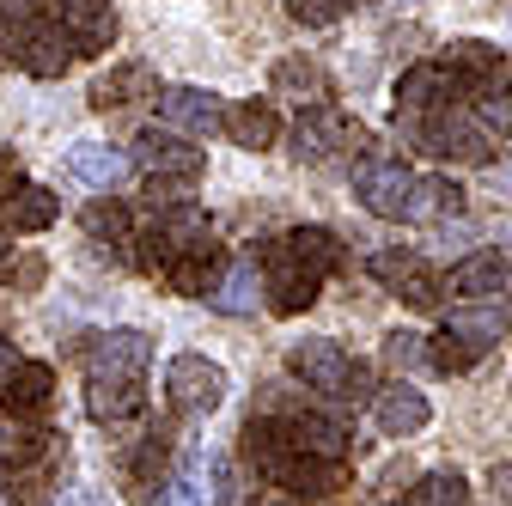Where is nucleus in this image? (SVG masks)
Here are the masks:
<instances>
[{
  "label": "nucleus",
  "mask_w": 512,
  "mask_h": 506,
  "mask_svg": "<svg viewBox=\"0 0 512 506\" xmlns=\"http://www.w3.org/2000/svg\"><path fill=\"white\" fill-rule=\"evenodd\" d=\"M244 458L256 464V476H263V482H275V488H287L299 500H324V494L342 488V458H311V452H299L281 415H250V427H244Z\"/></svg>",
  "instance_id": "1"
},
{
  "label": "nucleus",
  "mask_w": 512,
  "mask_h": 506,
  "mask_svg": "<svg viewBox=\"0 0 512 506\" xmlns=\"http://www.w3.org/2000/svg\"><path fill=\"white\" fill-rule=\"evenodd\" d=\"M287 366H293V378H305V385L324 391L330 403H366V397H372L366 360H354V354H348L342 342H330V336L293 342V348H287Z\"/></svg>",
  "instance_id": "2"
},
{
  "label": "nucleus",
  "mask_w": 512,
  "mask_h": 506,
  "mask_svg": "<svg viewBox=\"0 0 512 506\" xmlns=\"http://www.w3.org/2000/svg\"><path fill=\"white\" fill-rule=\"evenodd\" d=\"M250 263H256V281H263V293H269V305L281 311V318H299V311L317 305V293H324V281H317V275L293 257L287 238H269Z\"/></svg>",
  "instance_id": "3"
},
{
  "label": "nucleus",
  "mask_w": 512,
  "mask_h": 506,
  "mask_svg": "<svg viewBox=\"0 0 512 506\" xmlns=\"http://www.w3.org/2000/svg\"><path fill=\"white\" fill-rule=\"evenodd\" d=\"M153 366L147 330H104L86 348V385H141Z\"/></svg>",
  "instance_id": "4"
},
{
  "label": "nucleus",
  "mask_w": 512,
  "mask_h": 506,
  "mask_svg": "<svg viewBox=\"0 0 512 506\" xmlns=\"http://www.w3.org/2000/svg\"><path fill=\"white\" fill-rule=\"evenodd\" d=\"M165 403L177 409V415H214L220 403H226V366H214L208 354H177L171 366H165Z\"/></svg>",
  "instance_id": "5"
},
{
  "label": "nucleus",
  "mask_w": 512,
  "mask_h": 506,
  "mask_svg": "<svg viewBox=\"0 0 512 506\" xmlns=\"http://www.w3.org/2000/svg\"><path fill=\"white\" fill-rule=\"evenodd\" d=\"M494 342H500V318H494V311H452V318H445V330H439V342L427 348V360H433L439 372H464V366H476Z\"/></svg>",
  "instance_id": "6"
},
{
  "label": "nucleus",
  "mask_w": 512,
  "mask_h": 506,
  "mask_svg": "<svg viewBox=\"0 0 512 506\" xmlns=\"http://www.w3.org/2000/svg\"><path fill=\"white\" fill-rule=\"evenodd\" d=\"M409 129H415V141H421L433 159H470V165H482V159H488V135H482V122H470L458 104L415 116Z\"/></svg>",
  "instance_id": "7"
},
{
  "label": "nucleus",
  "mask_w": 512,
  "mask_h": 506,
  "mask_svg": "<svg viewBox=\"0 0 512 506\" xmlns=\"http://www.w3.org/2000/svg\"><path fill=\"white\" fill-rule=\"evenodd\" d=\"M354 116L348 110H336L330 98H317V104H305V116L293 122V153L305 159V165H324V159H336L342 147H354Z\"/></svg>",
  "instance_id": "8"
},
{
  "label": "nucleus",
  "mask_w": 512,
  "mask_h": 506,
  "mask_svg": "<svg viewBox=\"0 0 512 506\" xmlns=\"http://www.w3.org/2000/svg\"><path fill=\"white\" fill-rule=\"evenodd\" d=\"M135 165L153 177V183H196L202 177V147H189L177 129H147L141 141H135Z\"/></svg>",
  "instance_id": "9"
},
{
  "label": "nucleus",
  "mask_w": 512,
  "mask_h": 506,
  "mask_svg": "<svg viewBox=\"0 0 512 506\" xmlns=\"http://www.w3.org/2000/svg\"><path fill=\"white\" fill-rule=\"evenodd\" d=\"M409 183H415V171L397 165V159H360V165H354V196H360L378 220H403Z\"/></svg>",
  "instance_id": "10"
},
{
  "label": "nucleus",
  "mask_w": 512,
  "mask_h": 506,
  "mask_svg": "<svg viewBox=\"0 0 512 506\" xmlns=\"http://www.w3.org/2000/svg\"><path fill=\"white\" fill-rule=\"evenodd\" d=\"M458 98H470V92L445 74V61H415V68L397 80V116L403 122H415L427 110H445V104H458Z\"/></svg>",
  "instance_id": "11"
},
{
  "label": "nucleus",
  "mask_w": 512,
  "mask_h": 506,
  "mask_svg": "<svg viewBox=\"0 0 512 506\" xmlns=\"http://www.w3.org/2000/svg\"><path fill=\"white\" fill-rule=\"evenodd\" d=\"M220 92H208V86H165L159 92V122L165 129H177V135H214L220 129Z\"/></svg>",
  "instance_id": "12"
},
{
  "label": "nucleus",
  "mask_w": 512,
  "mask_h": 506,
  "mask_svg": "<svg viewBox=\"0 0 512 506\" xmlns=\"http://www.w3.org/2000/svg\"><path fill=\"white\" fill-rule=\"evenodd\" d=\"M220 129H226V141H232V147L263 153V147H275V141H281V110H275L269 98H238V104H226V110H220Z\"/></svg>",
  "instance_id": "13"
},
{
  "label": "nucleus",
  "mask_w": 512,
  "mask_h": 506,
  "mask_svg": "<svg viewBox=\"0 0 512 506\" xmlns=\"http://www.w3.org/2000/svg\"><path fill=\"white\" fill-rule=\"evenodd\" d=\"M49 7H55L61 31L74 37L80 55H98V49L116 43V13H110V0H49Z\"/></svg>",
  "instance_id": "14"
},
{
  "label": "nucleus",
  "mask_w": 512,
  "mask_h": 506,
  "mask_svg": "<svg viewBox=\"0 0 512 506\" xmlns=\"http://www.w3.org/2000/svg\"><path fill=\"white\" fill-rule=\"evenodd\" d=\"M74 37L61 31V25H31L25 37H19V68L25 74H37V80H61L74 68Z\"/></svg>",
  "instance_id": "15"
},
{
  "label": "nucleus",
  "mask_w": 512,
  "mask_h": 506,
  "mask_svg": "<svg viewBox=\"0 0 512 506\" xmlns=\"http://www.w3.org/2000/svg\"><path fill=\"white\" fill-rule=\"evenodd\" d=\"M92 110H122V104H141V98H159V80H153V68L147 61H116L110 74H98L92 80Z\"/></svg>",
  "instance_id": "16"
},
{
  "label": "nucleus",
  "mask_w": 512,
  "mask_h": 506,
  "mask_svg": "<svg viewBox=\"0 0 512 506\" xmlns=\"http://www.w3.org/2000/svg\"><path fill=\"white\" fill-rule=\"evenodd\" d=\"M220 244L208 238V244H196V250H177V257L159 269L165 281H171V293H183V299H208L214 293V281H220Z\"/></svg>",
  "instance_id": "17"
},
{
  "label": "nucleus",
  "mask_w": 512,
  "mask_h": 506,
  "mask_svg": "<svg viewBox=\"0 0 512 506\" xmlns=\"http://www.w3.org/2000/svg\"><path fill=\"white\" fill-rule=\"evenodd\" d=\"M445 74H452L464 92H476V86H488V80L506 74V55L494 43H482V37H458L452 49H445Z\"/></svg>",
  "instance_id": "18"
},
{
  "label": "nucleus",
  "mask_w": 512,
  "mask_h": 506,
  "mask_svg": "<svg viewBox=\"0 0 512 506\" xmlns=\"http://www.w3.org/2000/svg\"><path fill=\"white\" fill-rule=\"evenodd\" d=\"M55 397V372L43 360H19L7 378H0V403H7L13 415H43Z\"/></svg>",
  "instance_id": "19"
},
{
  "label": "nucleus",
  "mask_w": 512,
  "mask_h": 506,
  "mask_svg": "<svg viewBox=\"0 0 512 506\" xmlns=\"http://www.w3.org/2000/svg\"><path fill=\"white\" fill-rule=\"evenodd\" d=\"M372 415H378V427L391 433V439H409V433H421V427L433 421V403H427V391H415V385H391V391H378Z\"/></svg>",
  "instance_id": "20"
},
{
  "label": "nucleus",
  "mask_w": 512,
  "mask_h": 506,
  "mask_svg": "<svg viewBox=\"0 0 512 506\" xmlns=\"http://www.w3.org/2000/svg\"><path fill=\"white\" fill-rule=\"evenodd\" d=\"M281 421H287V433H293L299 452H311V458H348V427H342V421L311 415V409H293V415H281Z\"/></svg>",
  "instance_id": "21"
},
{
  "label": "nucleus",
  "mask_w": 512,
  "mask_h": 506,
  "mask_svg": "<svg viewBox=\"0 0 512 506\" xmlns=\"http://www.w3.org/2000/svg\"><path fill=\"white\" fill-rule=\"evenodd\" d=\"M55 214H61V196H55V189H43V183L7 189V232H49Z\"/></svg>",
  "instance_id": "22"
},
{
  "label": "nucleus",
  "mask_w": 512,
  "mask_h": 506,
  "mask_svg": "<svg viewBox=\"0 0 512 506\" xmlns=\"http://www.w3.org/2000/svg\"><path fill=\"white\" fill-rule=\"evenodd\" d=\"M506 287V257H500V250H476V257H464L458 269H452V293L458 299H494Z\"/></svg>",
  "instance_id": "23"
},
{
  "label": "nucleus",
  "mask_w": 512,
  "mask_h": 506,
  "mask_svg": "<svg viewBox=\"0 0 512 506\" xmlns=\"http://www.w3.org/2000/svg\"><path fill=\"white\" fill-rule=\"evenodd\" d=\"M68 171L80 183H92V189H116L122 171H128V153H116L104 141H80V147H68Z\"/></svg>",
  "instance_id": "24"
},
{
  "label": "nucleus",
  "mask_w": 512,
  "mask_h": 506,
  "mask_svg": "<svg viewBox=\"0 0 512 506\" xmlns=\"http://www.w3.org/2000/svg\"><path fill=\"white\" fill-rule=\"evenodd\" d=\"M287 250L317 275V281H330L336 269H342V244H336V232H324V226H293L287 232Z\"/></svg>",
  "instance_id": "25"
},
{
  "label": "nucleus",
  "mask_w": 512,
  "mask_h": 506,
  "mask_svg": "<svg viewBox=\"0 0 512 506\" xmlns=\"http://www.w3.org/2000/svg\"><path fill=\"white\" fill-rule=\"evenodd\" d=\"M464 208V189L445 183V177H415L409 183V202H403V220H445Z\"/></svg>",
  "instance_id": "26"
},
{
  "label": "nucleus",
  "mask_w": 512,
  "mask_h": 506,
  "mask_svg": "<svg viewBox=\"0 0 512 506\" xmlns=\"http://www.w3.org/2000/svg\"><path fill=\"white\" fill-rule=\"evenodd\" d=\"M220 311H232V318H244V311H256V299H263V281H256V263L244 257V263H232V269H220V281H214V293H208Z\"/></svg>",
  "instance_id": "27"
},
{
  "label": "nucleus",
  "mask_w": 512,
  "mask_h": 506,
  "mask_svg": "<svg viewBox=\"0 0 512 506\" xmlns=\"http://www.w3.org/2000/svg\"><path fill=\"white\" fill-rule=\"evenodd\" d=\"M275 98H299V104H317L324 98V68L305 55H281L275 61Z\"/></svg>",
  "instance_id": "28"
},
{
  "label": "nucleus",
  "mask_w": 512,
  "mask_h": 506,
  "mask_svg": "<svg viewBox=\"0 0 512 506\" xmlns=\"http://www.w3.org/2000/svg\"><path fill=\"white\" fill-rule=\"evenodd\" d=\"M86 409H92V421L116 427V421H135L147 409V391L141 385H92L86 391Z\"/></svg>",
  "instance_id": "29"
},
{
  "label": "nucleus",
  "mask_w": 512,
  "mask_h": 506,
  "mask_svg": "<svg viewBox=\"0 0 512 506\" xmlns=\"http://www.w3.org/2000/svg\"><path fill=\"white\" fill-rule=\"evenodd\" d=\"M476 98V122H482V135H512V74L488 80L470 92Z\"/></svg>",
  "instance_id": "30"
},
{
  "label": "nucleus",
  "mask_w": 512,
  "mask_h": 506,
  "mask_svg": "<svg viewBox=\"0 0 512 506\" xmlns=\"http://www.w3.org/2000/svg\"><path fill=\"white\" fill-rule=\"evenodd\" d=\"M80 226H86L92 244H128V238H135V220H128V208H122V202H104V196L86 202Z\"/></svg>",
  "instance_id": "31"
},
{
  "label": "nucleus",
  "mask_w": 512,
  "mask_h": 506,
  "mask_svg": "<svg viewBox=\"0 0 512 506\" xmlns=\"http://www.w3.org/2000/svg\"><path fill=\"white\" fill-rule=\"evenodd\" d=\"M403 506H470V488H464L458 470H433V476H421V482L409 488Z\"/></svg>",
  "instance_id": "32"
},
{
  "label": "nucleus",
  "mask_w": 512,
  "mask_h": 506,
  "mask_svg": "<svg viewBox=\"0 0 512 506\" xmlns=\"http://www.w3.org/2000/svg\"><path fill=\"white\" fill-rule=\"evenodd\" d=\"M165 458H171V446H165V433H147L135 452H128V482L135 488H159V470H165Z\"/></svg>",
  "instance_id": "33"
},
{
  "label": "nucleus",
  "mask_w": 512,
  "mask_h": 506,
  "mask_svg": "<svg viewBox=\"0 0 512 506\" xmlns=\"http://www.w3.org/2000/svg\"><path fill=\"white\" fill-rule=\"evenodd\" d=\"M366 269H372V281H384L391 293H403V287H409V275L421 269V257H415V250H397V244H391V250H378Z\"/></svg>",
  "instance_id": "34"
},
{
  "label": "nucleus",
  "mask_w": 512,
  "mask_h": 506,
  "mask_svg": "<svg viewBox=\"0 0 512 506\" xmlns=\"http://www.w3.org/2000/svg\"><path fill=\"white\" fill-rule=\"evenodd\" d=\"M348 7H354V0H293V19L299 25H311V31H324V25H336V19H348Z\"/></svg>",
  "instance_id": "35"
},
{
  "label": "nucleus",
  "mask_w": 512,
  "mask_h": 506,
  "mask_svg": "<svg viewBox=\"0 0 512 506\" xmlns=\"http://www.w3.org/2000/svg\"><path fill=\"white\" fill-rule=\"evenodd\" d=\"M384 360H391L397 372H403V366H421V360H427V342H421L415 330H391V336H384Z\"/></svg>",
  "instance_id": "36"
},
{
  "label": "nucleus",
  "mask_w": 512,
  "mask_h": 506,
  "mask_svg": "<svg viewBox=\"0 0 512 506\" xmlns=\"http://www.w3.org/2000/svg\"><path fill=\"white\" fill-rule=\"evenodd\" d=\"M147 506H202V494H196V482H165Z\"/></svg>",
  "instance_id": "37"
},
{
  "label": "nucleus",
  "mask_w": 512,
  "mask_h": 506,
  "mask_svg": "<svg viewBox=\"0 0 512 506\" xmlns=\"http://www.w3.org/2000/svg\"><path fill=\"white\" fill-rule=\"evenodd\" d=\"M0 275H7V281H19V287H37V281H43V257H19V263H7Z\"/></svg>",
  "instance_id": "38"
},
{
  "label": "nucleus",
  "mask_w": 512,
  "mask_h": 506,
  "mask_svg": "<svg viewBox=\"0 0 512 506\" xmlns=\"http://www.w3.org/2000/svg\"><path fill=\"white\" fill-rule=\"evenodd\" d=\"M19 37H25V31H19L13 19H0V68H13V61H19Z\"/></svg>",
  "instance_id": "39"
},
{
  "label": "nucleus",
  "mask_w": 512,
  "mask_h": 506,
  "mask_svg": "<svg viewBox=\"0 0 512 506\" xmlns=\"http://www.w3.org/2000/svg\"><path fill=\"white\" fill-rule=\"evenodd\" d=\"M13 183H19V159H13V147H0V202H7Z\"/></svg>",
  "instance_id": "40"
},
{
  "label": "nucleus",
  "mask_w": 512,
  "mask_h": 506,
  "mask_svg": "<svg viewBox=\"0 0 512 506\" xmlns=\"http://www.w3.org/2000/svg\"><path fill=\"white\" fill-rule=\"evenodd\" d=\"M19 366V354H13V336H0V378H7Z\"/></svg>",
  "instance_id": "41"
},
{
  "label": "nucleus",
  "mask_w": 512,
  "mask_h": 506,
  "mask_svg": "<svg viewBox=\"0 0 512 506\" xmlns=\"http://www.w3.org/2000/svg\"><path fill=\"white\" fill-rule=\"evenodd\" d=\"M25 7H31V0H0V19H19Z\"/></svg>",
  "instance_id": "42"
},
{
  "label": "nucleus",
  "mask_w": 512,
  "mask_h": 506,
  "mask_svg": "<svg viewBox=\"0 0 512 506\" xmlns=\"http://www.w3.org/2000/svg\"><path fill=\"white\" fill-rule=\"evenodd\" d=\"M494 488H500V494L512 500V464H506V470H494Z\"/></svg>",
  "instance_id": "43"
},
{
  "label": "nucleus",
  "mask_w": 512,
  "mask_h": 506,
  "mask_svg": "<svg viewBox=\"0 0 512 506\" xmlns=\"http://www.w3.org/2000/svg\"><path fill=\"white\" fill-rule=\"evenodd\" d=\"M0 506H13V500H7V494H0Z\"/></svg>",
  "instance_id": "44"
}]
</instances>
